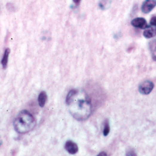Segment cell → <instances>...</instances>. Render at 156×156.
<instances>
[{
    "instance_id": "12",
    "label": "cell",
    "mask_w": 156,
    "mask_h": 156,
    "mask_svg": "<svg viewBox=\"0 0 156 156\" xmlns=\"http://www.w3.org/2000/svg\"><path fill=\"white\" fill-rule=\"evenodd\" d=\"M126 155V156H137V154H136V153L133 149L130 148L127 152Z\"/></svg>"
},
{
    "instance_id": "2",
    "label": "cell",
    "mask_w": 156,
    "mask_h": 156,
    "mask_svg": "<svg viewBox=\"0 0 156 156\" xmlns=\"http://www.w3.org/2000/svg\"><path fill=\"white\" fill-rule=\"evenodd\" d=\"M36 125V121L32 115L27 110L20 112L13 122L15 131L19 134L27 133L32 131Z\"/></svg>"
},
{
    "instance_id": "13",
    "label": "cell",
    "mask_w": 156,
    "mask_h": 156,
    "mask_svg": "<svg viewBox=\"0 0 156 156\" xmlns=\"http://www.w3.org/2000/svg\"><path fill=\"white\" fill-rule=\"evenodd\" d=\"M7 8L8 10L13 12L14 10V7L12 3H9L7 4Z\"/></svg>"
},
{
    "instance_id": "7",
    "label": "cell",
    "mask_w": 156,
    "mask_h": 156,
    "mask_svg": "<svg viewBox=\"0 0 156 156\" xmlns=\"http://www.w3.org/2000/svg\"><path fill=\"white\" fill-rule=\"evenodd\" d=\"M144 37L146 38H151L156 36V27H148L144 31Z\"/></svg>"
},
{
    "instance_id": "6",
    "label": "cell",
    "mask_w": 156,
    "mask_h": 156,
    "mask_svg": "<svg viewBox=\"0 0 156 156\" xmlns=\"http://www.w3.org/2000/svg\"><path fill=\"white\" fill-rule=\"evenodd\" d=\"M66 150L71 154H75L78 151V145L71 140H68L66 142L65 145Z\"/></svg>"
},
{
    "instance_id": "4",
    "label": "cell",
    "mask_w": 156,
    "mask_h": 156,
    "mask_svg": "<svg viewBox=\"0 0 156 156\" xmlns=\"http://www.w3.org/2000/svg\"><path fill=\"white\" fill-rule=\"evenodd\" d=\"M156 6V0H145L141 6V11L144 13H150Z\"/></svg>"
},
{
    "instance_id": "15",
    "label": "cell",
    "mask_w": 156,
    "mask_h": 156,
    "mask_svg": "<svg viewBox=\"0 0 156 156\" xmlns=\"http://www.w3.org/2000/svg\"><path fill=\"white\" fill-rule=\"evenodd\" d=\"M73 1L75 4H76V6H78L80 4L81 0H73Z\"/></svg>"
},
{
    "instance_id": "9",
    "label": "cell",
    "mask_w": 156,
    "mask_h": 156,
    "mask_svg": "<svg viewBox=\"0 0 156 156\" xmlns=\"http://www.w3.org/2000/svg\"><path fill=\"white\" fill-rule=\"evenodd\" d=\"M10 53V50L9 48L6 49L4 52L3 58L1 60V64L2 65L3 69H6L7 67V63H8V57Z\"/></svg>"
},
{
    "instance_id": "1",
    "label": "cell",
    "mask_w": 156,
    "mask_h": 156,
    "mask_svg": "<svg viewBox=\"0 0 156 156\" xmlns=\"http://www.w3.org/2000/svg\"><path fill=\"white\" fill-rule=\"evenodd\" d=\"M66 104L69 106L71 115L76 120L84 121L90 116L91 102L85 92L71 90L66 98Z\"/></svg>"
},
{
    "instance_id": "3",
    "label": "cell",
    "mask_w": 156,
    "mask_h": 156,
    "mask_svg": "<svg viewBox=\"0 0 156 156\" xmlns=\"http://www.w3.org/2000/svg\"><path fill=\"white\" fill-rule=\"evenodd\" d=\"M154 87V84L150 81L142 82L139 87V91L143 95H148L150 93Z\"/></svg>"
},
{
    "instance_id": "16",
    "label": "cell",
    "mask_w": 156,
    "mask_h": 156,
    "mask_svg": "<svg viewBox=\"0 0 156 156\" xmlns=\"http://www.w3.org/2000/svg\"><path fill=\"white\" fill-rule=\"evenodd\" d=\"M98 156H107V153L106 152H101L98 154Z\"/></svg>"
},
{
    "instance_id": "10",
    "label": "cell",
    "mask_w": 156,
    "mask_h": 156,
    "mask_svg": "<svg viewBox=\"0 0 156 156\" xmlns=\"http://www.w3.org/2000/svg\"><path fill=\"white\" fill-rule=\"evenodd\" d=\"M151 52L152 55V58L154 60L156 61V40L153 41L152 43L150 44Z\"/></svg>"
},
{
    "instance_id": "8",
    "label": "cell",
    "mask_w": 156,
    "mask_h": 156,
    "mask_svg": "<svg viewBox=\"0 0 156 156\" xmlns=\"http://www.w3.org/2000/svg\"><path fill=\"white\" fill-rule=\"evenodd\" d=\"M47 99V95L46 92L42 91L39 93L38 97V102L39 106L44 107L46 103Z\"/></svg>"
},
{
    "instance_id": "5",
    "label": "cell",
    "mask_w": 156,
    "mask_h": 156,
    "mask_svg": "<svg viewBox=\"0 0 156 156\" xmlns=\"http://www.w3.org/2000/svg\"><path fill=\"white\" fill-rule=\"evenodd\" d=\"M131 24L135 28L140 29H146L148 27L145 19L142 18H138L134 19L131 22Z\"/></svg>"
},
{
    "instance_id": "11",
    "label": "cell",
    "mask_w": 156,
    "mask_h": 156,
    "mask_svg": "<svg viewBox=\"0 0 156 156\" xmlns=\"http://www.w3.org/2000/svg\"><path fill=\"white\" fill-rule=\"evenodd\" d=\"M110 132V126L109 122L108 120H106L104 122V129L103 134L104 136H107Z\"/></svg>"
},
{
    "instance_id": "14",
    "label": "cell",
    "mask_w": 156,
    "mask_h": 156,
    "mask_svg": "<svg viewBox=\"0 0 156 156\" xmlns=\"http://www.w3.org/2000/svg\"><path fill=\"white\" fill-rule=\"evenodd\" d=\"M150 24L153 26L156 27V17H153L150 20Z\"/></svg>"
}]
</instances>
